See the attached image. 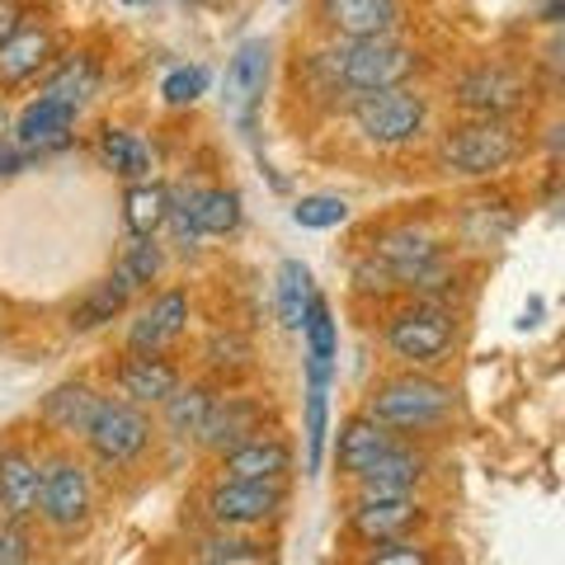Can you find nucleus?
<instances>
[{"mask_svg":"<svg viewBox=\"0 0 565 565\" xmlns=\"http://www.w3.org/2000/svg\"><path fill=\"white\" fill-rule=\"evenodd\" d=\"M415 66H419V57L405 43H396L392 33H382V39H344L340 47L316 57V71L349 99L405 85L415 76Z\"/></svg>","mask_w":565,"mask_h":565,"instance_id":"obj_1","label":"nucleus"},{"mask_svg":"<svg viewBox=\"0 0 565 565\" xmlns=\"http://www.w3.org/2000/svg\"><path fill=\"white\" fill-rule=\"evenodd\" d=\"M523 151L519 132L509 128L504 118H476V122H462V128H452L444 137V147H438V156H444V166L457 170V174H500L504 166H514Z\"/></svg>","mask_w":565,"mask_h":565,"instance_id":"obj_2","label":"nucleus"},{"mask_svg":"<svg viewBox=\"0 0 565 565\" xmlns=\"http://www.w3.org/2000/svg\"><path fill=\"white\" fill-rule=\"evenodd\" d=\"M452 392L434 377H392L367 396V415L382 419L386 429H429V424L448 419Z\"/></svg>","mask_w":565,"mask_h":565,"instance_id":"obj_3","label":"nucleus"},{"mask_svg":"<svg viewBox=\"0 0 565 565\" xmlns=\"http://www.w3.org/2000/svg\"><path fill=\"white\" fill-rule=\"evenodd\" d=\"M452 334H457L452 307L419 297L415 307H405L401 316H392V326H386V344H392V353L405 359V363H438L452 349Z\"/></svg>","mask_w":565,"mask_h":565,"instance_id":"obj_4","label":"nucleus"},{"mask_svg":"<svg viewBox=\"0 0 565 565\" xmlns=\"http://www.w3.org/2000/svg\"><path fill=\"white\" fill-rule=\"evenodd\" d=\"M424 118H429V104H424V95L405 90V85L353 99V122H359V132L367 141H377V147H401V141L419 137Z\"/></svg>","mask_w":565,"mask_h":565,"instance_id":"obj_5","label":"nucleus"},{"mask_svg":"<svg viewBox=\"0 0 565 565\" xmlns=\"http://www.w3.org/2000/svg\"><path fill=\"white\" fill-rule=\"evenodd\" d=\"M174 236L189 250L199 236H232L241 226V193L236 189H180L170 193V217Z\"/></svg>","mask_w":565,"mask_h":565,"instance_id":"obj_6","label":"nucleus"},{"mask_svg":"<svg viewBox=\"0 0 565 565\" xmlns=\"http://www.w3.org/2000/svg\"><path fill=\"white\" fill-rule=\"evenodd\" d=\"M81 438L90 444V452L99 457L104 467H128V462H137V457H141V448H147L151 424H147V415H141L132 401L104 396L95 419H90V429H85Z\"/></svg>","mask_w":565,"mask_h":565,"instance_id":"obj_7","label":"nucleus"},{"mask_svg":"<svg viewBox=\"0 0 565 565\" xmlns=\"http://www.w3.org/2000/svg\"><path fill=\"white\" fill-rule=\"evenodd\" d=\"M39 519L57 533H76L90 519V476H85L81 462L71 457H57V462L43 467L39 481Z\"/></svg>","mask_w":565,"mask_h":565,"instance_id":"obj_8","label":"nucleus"},{"mask_svg":"<svg viewBox=\"0 0 565 565\" xmlns=\"http://www.w3.org/2000/svg\"><path fill=\"white\" fill-rule=\"evenodd\" d=\"M282 500H288L282 481H232V476H222L207 494V519L217 527H259L278 514Z\"/></svg>","mask_w":565,"mask_h":565,"instance_id":"obj_9","label":"nucleus"},{"mask_svg":"<svg viewBox=\"0 0 565 565\" xmlns=\"http://www.w3.org/2000/svg\"><path fill=\"white\" fill-rule=\"evenodd\" d=\"M527 104V81L509 66H476L457 81V109L471 118H509Z\"/></svg>","mask_w":565,"mask_h":565,"instance_id":"obj_10","label":"nucleus"},{"mask_svg":"<svg viewBox=\"0 0 565 565\" xmlns=\"http://www.w3.org/2000/svg\"><path fill=\"white\" fill-rule=\"evenodd\" d=\"M269 57L274 47L264 39H245L232 62H226V109L236 114L245 137L255 132V109L264 104V85H269Z\"/></svg>","mask_w":565,"mask_h":565,"instance_id":"obj_11","label":"nucleus"},{"mask_svg":"<svg viewBox=\"0 0 565 565\" xmlns=\"http://www.w3.org/2000/svg\"><path fill=\"white\" fill-rule=\"evenodd\" d=\"M76 104H62L52 95H39L29 109L14 118V147L24 156H47L76 141Z\"/></svg>","mask_w":565,"mask_h":565,"instance_id":"obj_12","label":"nucleus"},{"mask_svg":"<svg viewBox=\"0 0 565 565\" xmlns=\"http://www.w3.org/2000/svg\"><path fill=\"white\" fill-rule=\"evenodd\" d=\"M288 471H292L288 438L264 429L222 452V476H232V481H288Z\"/></svg>","mask_w":565,"mask_h":565,"instance_id":"obj_13","label":"nucleus"},{"mask_svg":"<svg viewBox=\"0 0 565 565\" xmlns=\"http://www.w3.org/2000/svg\"><path fill=\"white\" fill-rule=\"evenodd\" d=\"M259 419H264V411H259V401H250V396H212L207 419L199 429V448L222 457L226 448H236L250 434H259Z\"/></svg>","mask_w":565,"mask_h":565,"instance_id":"obj_14","label":"nucleus"},{"mask_svg":"<svg viewBox=\"0 0 565 565\" xmlns=\"http://www.w3.org/2000/svg\"><path fill=\"white\" fill-rule=\"evenodd\" d=\"M39 481L43 467L29 448H0V519L29 523L39 514Z\"/></svg>","mask_w":565,"mask_h":565,"instance_id":"obj_15","label":"nucleus"},{"mask_svg":"<svg viewBox=\"0 0 565 565\" xmlns=\"http://www.w3.org/2000/svg\"><path fill=\"white\" fill-rule=\"evenodd\" d=\"M424 519V509L411 494H363L349 514V527L363 542H382V537H401Z\"/></svg>","mask_w":565,"mask_h":565,"instance_id":"obj_16","label":"nucleus"},{"mask_svg":"<svg viewBox=\"0 0 565 565\" xmlns=\"http://www.w3.org/2000/svg\"><path fill=\"white\" fill-rule=\"evenodd\" d=\"M321 24L334 39H382L396 29V0H321Z\"/></svg>","mask_w":565,"mask_h":565,"instance_id":"obj_17","label":"nucleus"},{"mask_svg":"<svg viewBox=\"0 0 565 565\" xmlns=\"http://www.w3.org/2000/svg\"><path fill=\"white\" fill-rule=\"evenodd\" d=\"M114 382H118V392L128 396L132 405H161L174 392V386H180V373H174L166 359H156V353L128 349V359L118 363Z\"/></svg>","mask_w":565,"mask_h":565,"instance_id":"obj_18","label":"nucleus"},{"mask_svg":"<svg viewBox=\"0 0 565 565\" xmlns=\"http://www.w3.org/2000/svg\"><path fill=\"white\" fill-rule=\"evenodd\" d=\"M184 321H189V297L184 292H161L132 321L128 349H137V353H161L170 340H180V334H184Z\"/></svg>","mask_w":565,"mask_h":565,"instance_id":"obj_19","label":"nucleus"},{"mask_svg":"<svg viewBox=\"0 0 565 565\" xmlns=\"http://www.w3.org/2000/svg\"><path fill=\"white\" fill-rule=\"evenodd\" d=\"M132 292H137V282L122 274V269H114L109 278H99L90 292L81 297L76 307H71V330L76 334H85V330H99V326H109L114 316H122L128 311V302H132Z\"/></svg>","mask_w":565,"mask_h":565,"instance_id":"obj_20","label":"nucleus"},{"mask_svg":"<svg viewBox=\"0 0 565 565\" xmlns=\"http://www.w3.org/2000/svg\"><path fill=\"white\" fill-rule=\"evenodd\" d=\"M52 62V33L39 24H20L10 33L6 43H0V85H24L29 76H39V71Z\"/></svg>","mask_w":565,"mask_h":565,"instance_id":"obj_21","label":"nucleus"},{"mask_svg":"<svg viewBox=\"0 0 565 565\" xmlns=\"http://www.w3.org/2000/svg\"><path fill=\"white\" fill-rule=\"evenodd\" d=\"M99 392L95 386H85V382H62L57 392H47L43 396V405H39V419L47 424V429H57V434H66V438H76V434H85L90 429V419H95V411H99Z\"/></svg>","mask_w":565,"mask_h":565,"instance_id":"obj_22","label":"nucleus"},{"mask_svg":"<svg viewBox=\"0 0 565 565\" xmlns=\"http://www.w3.org/2000/svg\"><path fill=\"white\" fill-rule=\"evenodd\" d=\"M392 444H396V438L386 434V424L363 411V415H353V419H344V424H340V444H334V462H340V471L359 476L367 462H373L377 452H386Z\"/></svg>","mask_w":565,"mask_h":565,"instance_id":"obj_23","label":"nucleus"},{"mask_svg":"<svg viewBox=\"0 0 565 565\" xmlns=\"http://www.w3.org/2000/svg\"><path fill=\"white\" fill-rule=\"evenodd\" d=\"M419 476H424V457L392 444L359 471V481H363V494H411Z\"/></svg>","mask_w":565,"mask_h":565,"instance_id":"obj_24","label":"nucleus"},{"mask_svg":"<svg viewBox=\"0 0 565 565\" xmlns=\"http://www.w3.org/2000/svg\"><path fill=\"white\" fill-rule=\"evenodd\" d=\"M99 156H104V166L128 184L151 180V170H156V156H151L147 141H141L137 132H128V128H114V122L99 128Z\"/></svg>","mask_w":565,"mask_h":565,"instance_id":"obj_25","label":"nucleus"},{"mask_svg":"<svg viewBox=\"0 0 565 565\" xmlns=\"http://www.w3.org/2000/svg\"><path fill=\"white\" fill-rule=\"evenodd\" d=\"M302 330H307V377L316 386H330V377H334V321H330L326 297L311 292Z\"/></svg>","mask_w":565,"mask_h":565,"instance_id":"obj_26","label":"nucleus"},{"mask_svg":"<svg viewBox=\"0 0 565 565\" xmlns=\"http://www.w3.org/2000/svg\"><path fill=\"white\" fill-rule=\"evenodd\" d=\"M170 217V189L137 180L128 193H122V222H128L132 236H156Z\"/></svg>","mask_w":565,"mask_h":565,"instance_id":"obj_27","label":"nucleus"},{"mask_svg":"<svg viewBox=\"0 0 565 565\" xmlns=\"http://www.w3.org/2000/svg\"><path fill=\"white\" fill-rule=\"evenodd\" d=\"M311 269L302 259H282L278 264V321L282 330H302L307 302H311Z\"/></svg>","mask_w":565,"mask_h":565,"instance_id":"obj_28","label":"nucleus"},{"mask_svg":"<svg viewBox=\"0 0 565 565\" xmlns=\"http://www.w3.org/2000/svg\"><path fill=\"white\" fill-rule=\"evenodd\" d=\"M161 405H166V429L189 444V438H199V429H203L212 392H207V386H174Z\"/></svg>","mask_w":565,"mask_h":565,"instance_id":"obj_29","label":"nucleus"},{"mask_svg":"<svg viewBox=\"0 0 565 565\" xmlns=\"http://www.w3.org/2000/svg\"><path fill=\"white\" fill-rule=\"evenodd\" d=\"M99 90V66H95V57H71L57 76L47 81V90L43 95H52V99H62V104H81L90 99Z\"/></svg>","mask_w":565,"mask_h":565,"instance_id":"obj_30","label":"nucleus"},{"mask_svg":"<svg viewBox=\"0 0 565 565\" xmlns=\"http://www.w3.org/2000/svg\"><path fill=\"white\" fill-rule=\"evenodd\" d=\"M292 222L307 226V232H330V226L349 222V203L334 199V193H307V199L292 203Z\"/></svg>","mask_w":565,"mask_h":565,"instance_id":"obj_31","label":"nucleus"},{"mask_svg":"<svg viewBox=\"0 0 565 565\" xmlns=\"http://www.w3.org/2000/svg\"><path fill=\"white\" fill-rule=\"evenodd\" d=\"M207 81H212L207 66H180V71H170V76L161 81V95H166L170 109H184V104L207 95Z\"/></svg>","mask_w":565,"mask_h":565,"instance_id":"obj_32","label":"nucleus"},{"mask_svg":"<svg viewBox=\"0 0 565 565\" xmlns=\"http://www.w3.org/2000/svg\"><path fill=\"white\" fill-rule=\"evenodd\" d=\"M326 386L311 382L307 392V471L316 476V467H321V452H326Z\"/></svg>","mask_w":565,"mask_h":565,"instance_id":"obj_33","label":"nucleus"},{"mask_svg":"<svg viewBox=\"0 0 565 565\" xmlns=\"http://www.w3.org/2000/svg\"><path fill=\"white\" fill-rule=\"evenodd\" d=\"M118 269L128 274L137 288H147V282L161 274V245H151V236H132V245H128V255H122Z\"/></svg>","mask_w":565,"mask_h":565,"instance_id":"obj_34","label":"nucleus"},{"mask_svg":"<svg viewBox=\"0 0 565 565\" xmlns=\"http://www.w3.org/2000/svg\"><path fill=\"white\" fill-rule=\"evenodd\" d=\"M207 363L217 367V373H226V367H250V340L236 330H217L207 340Z\"/></svg>","mask_w":565,"mask_h":565,"instance_id":"obj_35","label":"nucleus"},{"mask_svg":"<svg viewBox=\"0 0 565 565\" xmlns=\"http://www.w3.org/2000/svg\"><path fill=\"white\" fill-rule=\"evenodd\" d=\"M373 561L377 565H424L429 561V552H424L419 542H411V537H382V542H373Z\"/></svg>","mask_w":565,"mask_h":565,"instance_id":"obj_36","label":"nucleus"},{"mask_svg":"<svg viewBox=\"0 0 565 565\" xmlns=\"http://www.w3.org/2000/svg\"><path fill=\"white\" fill-rule=\"evenodd\" d=\"M199 561H264V552L245 537H207L199 546Z\"/></svg>","mask_w":565,"mask_h":565,"instance_id":"obj_37","label":"nucleus"},{"mask_svg":"<svg viewBox=\"0 0 565 565\" xmlns=\"http://www.w3.org/2000/svg\"><path fill=\"white\" fill-rule=\"evenodd\" d=\"M29 552V533L20 519H0V565H24Z\"/></svg>","mask_w":565,"mask_h":565,"instance_id":"obj_38","label":"nucleus"},{"mask_svg":"<svg viewBox=\"0 0 565 565\" xmlns=\"http://www.w3.org/2000/svg\"><path fill=\"white\" fill-rule=\"evenodd\" d=\"M20 24H24V6H20V0H0V43H6Z\"/></svg>","mask_w":565,"mask_h":565,"instance_id":"obj_39","label":"nucleus"},{"mask_svg":"<svg viewBox=\"0 0 565 565\" xmlns=\"http://www.w3.org/2000/svg\"><path fill=\"white\" fill-rule=\"evenodd\" d=\"M14 170H24V151H10L6 141H0V180H10Z\"/></svg>","mask_w":565,"mask_h":565,"instance_id":"obj_40","label":"nucleus"},{"mask_svg":"<svg viewBox=\"0 0 565 565\" xmlns=\"http://www.w3.org/2000/svg\"><path fill=\"white\" fill-rule=\"evenodd\" d=\"M6 132H10V114H6V104H0V141H6Z\"/></svg>","mask_w":565,"mask_h":565,"instance_id":"obj_41","label":"nucleus"},{"mask_svg":"<svg viewBox=\"0 0 565 565\" xmlns=\"http://www.w3.org/2000/svg\"><path fill=\"white\" fill-rule=\"evenodd\" d=\"M122 6H156V0H122Z\"/></svg>","mask_w":565,"mask_h":565,"instance_id":"obj_42","label":"nucleus"},{"mask_svg":"<svg viewBox=\"0 0 565 565\" xmlns=\"http://www.w3.org/2000/svg\"><path fill=\"white\" fill-rule=\"evenodd\" d=\"M189 6H193V0H189Z\"/></svg>","mask_w":565,"mask_h":565,"instance_id":"obj_43","label":"nucleus"}]
</instances>
